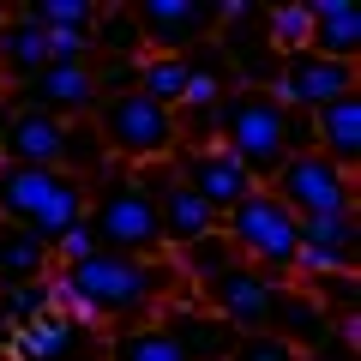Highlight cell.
Wrapping results in <instances>:
<instances>
[{"label": "cell", "mask_w": 361, "mask_h": 361, "mask_svg": "<svg viewBox=\"0 0 361 361\" xmlns=\"http://www.w3.org/2000/svg\"><path fill=\"white\" fill-rule=\"evenodd\" d=\"M271 199H277L295 223L349 217V211H355V175H343L337 163H325L319 151H295L277 175H271Z\"/></svg>", "instance_id": "obj_7"}, {"label": "cell", "mask_w": 361, "mask_h": 361, "mask_svg": "<svg viewBox=\"0 0 361 361\" xmlns=\"http://www.w3.org/2000/svg\"><path fill=\"white\" fill-rule=\"evenodd\" d=\"M49 253H54V271H61V265H78V259L103 253V247H97V235H90V223H73V229H66L61 241L49 247Z\"/></svg>", "instance_id": "obj_29"}, {"label": "cell", "mask_w": 361, "mask_h": 361, "mask_svg": "<svg viewBox=\"0 0 361 361\" xmlns=\"http://www.w3.org/2000/svg\"><path fill=\"white\" fill-rule=\"evenodd\" d=\"M169 163H175V169H180V180H187V187H193V193L205 199L211 211H217V223H223V217H229V211L259 187V180L247 175V169L235 163L223 145H205V151H180V145H175V157H169Z\"/></svg>", "instance_id": "obj_11"}, {"label": "cell", "mask_w": 361, "mask_h": 361, "mask_svg": "<svg viewBox=\"0 0 361 361\" xmlns=\"http://www.w3.org/2000/svg\"><path fill=\"white\" fill-rule=\"evenodd\" d=\"M307 49L355 66L361 54V6L355 0H307Z\"/></svg>", "instance_id": "obj_18"}, {"label": "cell", "mask_w": 361, "mask_h": 361, "mask_svg": "<svg viewBox=\"0 0 361 361\" xmlns=\"http://www.w3.org/2000/svg\"><path fill=\"white\" fill-rule=\"evenodd\" d=\"M6 121H13V103L0 97V151H6Z\"/></svg>", "instance_id": "obj_30"}, {"label": "cell", "mask_w": 361, "mask_h": 361, "mask_svg": "<svg viewBox=\"0 0 361 361\" xmlns=\"http://www.w3.org/2000/svg\"><path fill=\"white\" fill-rule=\"evenodd\" d=\"M180 295L175 259H127V253H90L78 265H61L49 277V307L66 319H85L97 331L145 325L157 307Z\"/></svg>", "instance_id": "obj_1"}, {"label": "cell", "mask_w": 361, "mask_h": 361, "mask_svg": "<svg viewBox=\"0 0 361 361\" xmlns=\"http://www.w3.org/2000/svg\"><path fill=\"white\" fill-rule=\"evenodd\" d=\"M0 223L30 229L37 241H61L73 223H85V180L66 169L0 163Z\"/></svg>", "instance_id": "obj_4"}, {"label": "cell", "mask_w": 361, "mask_h": 361, "mask_svg": "<svg viewBox=\"0 0 361 361\" xmlns=\"http://www.w3.org/2000/svg\"><path fill=\"white\" fill-rule=\"evenodd\" d=\"M265 90L289 109V115H319L325 103H337V97L355 90V66L325 61V54L301 49V54H283V61L271 66V85H265Z\"/></svg>", "instance_id": "obj_9"}, {"label": "cell", "mask_w": 361, "mask_h": 361, "mask_svg": "<svg viewBox=\"0 0 361 361\" xmlns=\"http://www.w3.org/2000/svg\"><path fill=\"white\" fill-rule=\"evenodd\" d=\"M0 361H13V331L0 325Z\"/></svg>", "instance_id": "obj_31"}, {"label": "cell", "mask_w": 361, "mask_h": 361, "mask_svg": "<svg viewBox=\"0 0 361 361\" xmlns=\"http://www.w3.org/2000/svg\"><path fill=\"white\" fill-rule=\"evenodd\" d=\"M163 325H169V337L187 349V361H229V355H235V337H241V331H229L211 307H199V295H187V307L169 301V307H163Z\"/></svg>", "instance_id": "obj_17"}, {"label": "cell", "mask_w": 361, "mask_h": 361, "mask_svg": "<svg viewBox=\"0 0 361 361\" xmlns=\"http://www.w3.org/2000/svg\"><path fill=\"white\" fill-rule=\"evenodd\" d=\"M265 49L283 61V54H301L307 49V0H283V6H271L265 13Z\"/></svg>", "instance_id": "obj_25"}, {"label": "cell", "mask_w": 361, "mask_h": 361, "mask_svg": "<svg viewBox=\"0 0 361 361\" xmlns=\"http://www.w3.org/2000/svg\"><path fill=\"white\" fill-rule=\"evenodd\" d=\"M295 277H301V289H307V283H325V277H355V211H349V217L301 223Z\"/></svg>", "instance_id": "obj_14"}, {"label": "cell", "mask_w": 361, "mask_h": 361, "mask_svg": "<svg viewBox=\"0 0 361 361\" xmlns=\"http://www.w3.org/2000/svg\"><path fill=\"white\" fill-rule=\"evenodd\" d=\"M217 229H223V241H229V253L241 259V265H253L259 277H271V283H289V277H295L301 223L271 199V187H253Z\"/></svg>", "instance_id": "obj_5"}, {"label": "cell", "mask_w": 361, "mask_h": 361, "mask_svg": "<svg viewBox=\"0 0 361 361\" xmlns=\"http://www.w3.org/2000/svg\"><path fill=\"white\" fill-rule=\"evenodd\" d=\"M271 277H259L253 265H241V259H223L211 277H199L193 283V295H199V307H211L229 331H265V319H271Z\"/></svg>", "instance_id": "obj_8"}, {"label": "cell", "mask_w": 361, "mask_h": 361, "mask_svg": "<svg viewBox=\"0 0 361 361\" xmlns=\"http://www.w3.org/2000/svg\"><path fill=\"white\" fill-rule=\"evenodd\" d=\"M13 361H103V331L49 307L25 331H13Z\"/></svg>", "instance_id": "obj_12"}, {"label": "cell", "mask_w": 361, "mask_h": 361, "mask_svg": "<svg viewBox=\"0 0 361 361\" xmlns=\"http://www.w3.org/2000/svg\"><path fill=\"white\" fill-rule=\"evenodd\" d=\"M133 18H139L145 54H193L199 42L217 37L223 6H211V0H145V6H133Z\"/></svg>", "instance_id": "obj_10"}, {"label": "cell", "mask_w": 361, "mask_h": 361, "mask_svg": "<svg viewBox=\"0 0 361 361\" xmlns=\"http://www.w3.org/2000/svg\"><path fill=\"white\" fill-rule=\"evenodd\" d=\"M6 103L42 109V115H54V121H90L103 97H97V85H90V66H42L30 85L6 90Z\"/></svg>", "instance_id": "obj_13"}, {"label": "cell", "mask_w": 361, "mask_h": 361, "mask_svg": "<svg viewBox=\"0 0 361 361\" xmlns=\"http://www.w3.org/2000/svg\"><path fill=\"white\" fill-rule=\"evenodd\" d=\"M229 361H307V355L289 349L283 337H271V331H247V337H235V355Z\"/></svg>", "instance_id": "obj_28"}, {"label": "cell", "mask_w": 361, "mask_h": 361, "mask_svg": "<svg viewBox=\"0 0 361 361\" xmlns=\"http://www.w3.org/2000/svg\"><path fill=\"white\" fill-rule=\"evenodd\" d=\"M66 133H73V121H54V115H42V109H18V103H13V121H6V151H0V163L66 169Z\"/></svg>", "instance_id": "obj_15"}, {"label": "cell", "mask_w": 361, "mask_h": 361, "mask_svg": "<svg viewBox=\"0 0 361 361\" xmlns=\"http://www.w3.org/2000/svg\"><path fill=\"white\" fill-rule=\"evenodd\" d=\"M133 90H145L157 109L175 115L180 97H187V54H145V61H139V85H133Z\"/></svg>", "instance_id": "obj_24"}, {"label": "cell", "mask_w": 361, "mask_h": 361, "mask_svg": "<svg viewBox=\"0 0 361 361\" xmlns=\"http://www.w3.org/2000/svg\"><path fill=\"white\" fill-rule=\"evenodd\" d=\"M217 145L259 180V187H271V175H277L295 151H313V121L289 115L265 85H229L223 103H217Z\"/></svg>", "instance_id": "obj_2"}, {"label": "cell", "mask_w": 361, "mask_h": 361, "mask_svg": "<svg viewBox=\"0 0 361 361\" xmlns=\"http://www.w3.org/2000/svg\"><path fill=\"white\" fill-rule=\"evenodd\" d=\"M49 277H54V253H49V241H37L30 229L0 223V289L49 283Z\"/></svg>", "instance_id": "obj_21"}, {"label": "cell", "mask_w": 361, "mask_h": 361, "mask_svg": "<svg viewBox=\"0 0 361 361\" xmlns=\"http://www.w3.org/2000/svg\"><path fill=\"white\" fill-rule=\"evenodd\" d=\"M90 127H97V145H103L109 163L121 169H145V163H169L180 145V127L169 109H157L145 90H121V97H103L97 103V115H90Z\"/></svg>", "instance_id": "obj_6"}, {"label": "cell", "mask_w": 361, "mask_h": 361, "mask_svg": "<svg viewBox=\"0 0 361 361\" xmlns=\"http://www.w3.org/2000/svg\"><path fill=\"white\" fill-rule=\"evenodd\" d=\"M37 313H49V283H18V289H0V325L6 331H25Z\"/></svg>", "instance_id": "obj_27"}, {"label": "cell", "mask_w": 361, "mask_h": 361, "mask_svg": "<svg viewBox=\"0 0 361 361\" xmlns=\"http://www.w3.org/2000/svg\"><path fill=\"white\" fill-rule=\"evenodd\" d=\"M265 331L283 337V343L301 349V355H313L319 337L331 331V313H325V301H313L301 283H277V289H271V319H265Z\"/></svg>", "instance_id": "obj_16"}, {"label": "cell", "mask_w": 361, "mask_h": 361, "mask_svg": "<svg viewBox=\"0 0 361 361\" xmlns=\"http://www.w3.org/2000/svg\"><path fill=\"white\" fill-rule=\"evenodd\" d=\"M90 61H145V37L133 6H103L90 30Z\"/></svg>", "instance_id": "obj_23"}, {"label": "cell", "mask_w": 361, "mask_h": 361, "mask_svg": "<svg viewBox=\"0 0 361 361\" xmlns=\"http://www.w3.org/2000/svg\"><path fill=\"white\" fill-rule=\"evenodd\" d=\"M0 97H6V85H0Z\"/></svg>", "instance_id": "obj_32"}, {"label": "cell", "mask_w": 361, "mask_h": 361, "mask_svg": "<svg viewBox=\"0 0 361 361\" xmlns=\"http://www.w3.org/2000/svg\"><path fill=\"white\" fill-rule=\"evenodd\" d=\"M42 66H49V37L37 30V18H30L25 6H13V13L0 18V85L18 90V85H30Z\"/></svg>", "instance_id": "obj_19"}, {"label": "cell", "mask_w": 361, "mask_h": 361, "mask_svg": "<svg viewBox=\"0 0 361 361\" xmlns=\"http://www.w3.org/2000/svg\"><path fill=\"white\" fill-rule=\"evenodd\" d=\"M313 121V151L325 157V163H337L343 175H355L361 163V90H349V97H337V103H325Z\"/></svg>", "instance_id": "obj_20"}, {"label": "cell", "mask_w": 361, "mask_h": 361, "mask_svg": "<svg viewBox=\"0 0 361 361\" xmlns=\"http://www.w3.org/2000/svg\"><path fill=\"white\" fill-rule=\"evenodd\" d=\"M103 361H187V349L169 337L163 319H145V325L103 331Z\"/></svg>", "instance_id": "obj_22"}, {"label": "cell", "mask_w": 361, "mask_h": 361, "mask_svg": "<svg viewBox=\"0 0 361 361\" xmlns=\"http://www.w3.org/2000/svg\"><path fill=\"white\" fill-rule=\"evenodd\" d=\"M85 223L97 235L103 253H127V259H169L163 229H157V205L139 193V180L121 163H109L97 180H85Z\"/></svg>", "instance_id": "obj_3"}, {"label": "cell", "mask_w": 361, "mask_h": 361, "mask_svg": "<svg viewBox=\"0 0 361 361\" xmlns=\"http://www.w3.org/2000/svg\"><path fill=\"white\" fill-rule=\"evenodd\" d=\"M25 13L37 18V30H78V37H90L103 6H90V0H37V6H25Z\"/></svg>", "instance_id": "obj_26"}]
</instances>
